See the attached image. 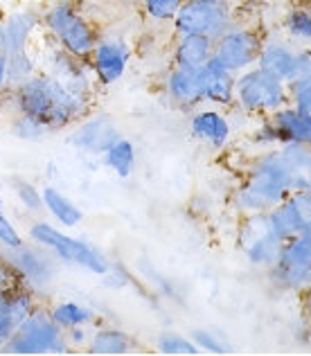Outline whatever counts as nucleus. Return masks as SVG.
I'll list each match as a JSON object with an SVG mask.
<instances>
[{"mask_svg":"<svg viewBox=\"0 0 311 356\" xmlns=\"http://www.w3.org/2000/svg\"><path fill=\"white\" fill-rule=\"evenodd\" d=\"M239 246H241L244 257L248 259L250 266L269 270L273 264H276L282 243L278 239H273L271 235H266V230H262V232H257L255 237L241 241Z\"/></svg>","mask_w":311,"mask_h":356,"instance_id":"28","label":"nucleus"},{"mask_svg":"<svg viewBox=\"0 0 311 356\" xmlns=\"http://www.w3.org/2000/svg\"><path fill=\"white\" fill-rule=\"evenodd\" d=\"M278 152L291 176V192L311 187V147L298 143H282Z\"/></svg>","mask_w":311,"mask_h":356,"instance_id":"25","label":"nucleus"},{"mask_svg":"<svg viewBox=\"0 0 311 356\" xmlns=\"http://www.w3.org/2000/svg\"><path fill=\"white\" fill-rule=\"evenodd\" d=\"M136 348L134 339L120 327L113 325H99L95 330H90L88 336V345L86 350L90 354H99V356H122V354H131Z\"/></svg>","mask_w":311,"mask_h":356,"instance_id":"23","label":"nucleus"},{"mask_svg":"<svg viewBox=\"0 0 311 356\" xmlns=\"http://www.w3.org/2000/svg\"><path fill=\"white\" fill-rule=\"evenodd\" d=\"M65 343H68V350H79L88 345V336H90V327H72V330H65Z\"/></svg>","mask_w":311,"mask_h":356,"instance_id":"42","label":"nucleus"},{"mask_svg":"<svg viewBox=\"0 0 311 356\" xmlns=\"http://www.w3.org/2000/svg\"><path fill=\"white\" fill-rule=\"evenodd\" d=\"M156 350L160 354H169V356H196L201 354V350L196 348V343L190 336L176 334V332H163L156 341Z\"/></svg>","mask_w":311,"mask_h":356,"instance_id":"33","label":"nucleus"},{"mask_svg":"<svg viewBox=\"0 0 311 356\" xmlns=\"http://www.w3.org/2000/svg\"><path fill=\"white\" fill-rule=\"evenodd\" d=\"M163 97H167V104L174 106L176 111L192 113L194 108L203 104L199 72L172 65L163 74Z\"/></svg>","mask_w":311,"mask_h":356,"instance_id":"17","label":"nucleus"},{"mask_svg":"<svg viewBox=\"0 0 311 356\" xmlns=\"http://www.w3.org/2000/svg\"><path fill=\"white\" fill-rule=\"evenodd\" d=\"M234 104L255 118H266L289 104V88L285 81L253 65L234 77Z\"/></svg>","mask_w":311,"mask_h":356,"instance_id":"5","label":"nucleus"},{"mask_svg":"<svg viewBox=\"0 0 311 356\" xmlns=\"http://www.w3.org/2000/svg\"><path fill=\"white\" fill-rule=\"evenodd\" d=\"M262 223H264L266 235H271L273 239H278L282 243L294 235H298L300 230H305L311 223V219L307 217V212L300 208L296 196L289 194L285 201H280L266 212H262Z\"/></svg>","mask_w":311,"mask_h":356,"instance_id":"18","label":"nucleus"},{"mask_svg":"<svg viewBox=\"0 0 311 356\" xmlns=\"http://www.w3.org/2000/svg\"><path fill=\"white\" fill-rule=\"evenodd\" d=\"M27 239L39 243L45 250H50L61 264L77 266L90 275L102 277L111 266L109 255L102 248H97L95 243L72 237L63 228H59L56 223H50V221L34 219L30 223V228H27Z\"/></svg>","mask_w":311,"mask_h":356,"instance_id":"4","label":"nucleus"},{"mask_svg":"<svg viewBox=\"0 0 311 356\" xmlns=\"http://www.w3.org/2000/svg\"><path fill=\"white\" fill-rule=\"evenodd\" d=\"M282 30L287 39L298 45H311V9L309 7H291L282 18Z\"/></svg>","mask_w":311,"mask_h":356,"instance_id":"30","label":"nucleus"},{"mask_svg":"<svg viewBox=\"0 0 311 356\" xmlns=\"http://www.w3.org/2000/svg\"><path fill=\"white\" fill-rule=\"evenodd\" d=\"M5 61H7L9 90H12L14 86H18V83H23L25 79H30L32 74L39 70V57H36L34 50L12 54V57H5Z\"/></svg>","mask_w":311,"mask_h":356,"instance_id":"32","label":"nucleus"},{"mask_svg":"<svg viewBox=\"0 0 311 356\" xmlns=\"http://www.w3.org/2000/svg\"><path fill=\"white\" fill-rule=\"evenodd\" d=\"M291 194V176L276 149H264L246 167V178L230 194V205L241 217L262 214Z\"/></svg>","mask_w":311,"mask_h":356,"instance_id":"2","label":"nucleus"},{"mask_svg":"<svg viewBox=\"0 0 311 356\" xmlns=\"http://www.w3.org/2000/svg\"><path fill=\"white\" fill-rule=\"evenodd\" d=\"M131 59H134V48H131V43L125 36L99 34L95 48H93L88 57L97 86H113V83H118L127 74Z\"/></svg>","mask_w":311,"mask_h":356,"instance_id":"12","label":"nucleus"},{"mask_svg":"<svg viewBox=\"0 0 311 356\" xmlns=\"http://www.w3.org/2000/svg\"><path fill=\"white\" fill-rule=\"evenodd\" d=\"M234 77L225 65H221L216 59H210L199 70L201 81V95L203 102L216 108H228L234 104Z\"/></svg>","mask_w":311,"mask_h":356,"instance_id":"19","label":"nucleus"},{"mask_svg":"<svg viewBox=\"0 0 311 356\" xmlns=\"http://www.w3.org/2000/svg\"><path fill=\"white\" fill-rule=\"evenodd\" d=\"M311 277V223L298 235L282 241L276 264L269 268V282L280 291H300Z\"/></svg>","mask_w":311,"mask_h":356,"instance_id":"8","label":"nucleus"},{"mask_svg":"<svg viewBox=\"0 0 311 356\" xmlns=\"http://www.w3.org/2000/svg\"><path fill=\"white\" fill-rule=\"evenodd\" d=\"M9 264L16 270L18 282L25 284L27 289L39 296L45 289H50L52 282L59 275L61 261L56 259L50 250H45L39 243H34L30 239H25L23 246H18L14 250H3Z\"/></svg>","mask_w":311,"mask_h":356,"instance_id":"9","label":"nucleus"},{"mask_svg":"<svg viewBox=\"0 0 311 356\" xmlns=\"http://www.w3.org/2000/svg\"><path fill=\"white\" fill-rule=\"evenodd\" d=\"M264 34L253 25H239L234 23L228 27L221 36L214 39L212 59H216L221 65H225L230 72L248 70L257 63V54L262 50Z\"/></svg>","mask_w":311,"mask_h":356,"instance_id":"10","label":"nucleus"},{"mask_svg":"<svg viewBox=\"0 0 311 356\" xmlns=\"http://www.w3.org/2000/svg\"><path fill=\"white\" fill-rule=\"evenodd\" d=\"M9 190H12L16 203L21 205V208L36 217V214L43 212V196H41V187L32 183L30 178H23V176H14L12 181H9Z\"/></svg>","mask_w":311,"mask_h":356,"instance_id":"31","label":"nucleus"},{"mask_svg":"<svg viewBox=\"0 0 311 356\" xmlns=\"http://www.w3.org/2000/svg\"><path fill=\"white\" fill-rule=\"evenodd\" d=\"M23 243H25L23 232L16 228V223L0 208V250H14L18 246H23Z\"/></svg>","mask_w":311,"mask_h":356,"instance_id":"37","label":"nucleus"},{"mask_svg":"<svg viewBox=\"0 0 311 356\" xmlns=\"http://www.w3.org/2000/svg\"><path fill=\"white\" fill-rule=\"evenodd\" d=\"M225 111V118H228V124L232 129V134H244L246 136L250 127L255 124V115H250L246 113L244 108H239L237 104H232L228 108H223Z\"/></svg>","mask_w":311,"mask_h":356,"instance_id":"39","label":"nucleus"},{"mask_svg":"<svg viewBox=\"0 0 311 356\" xmlns=\"http://www.w3.org/2000/svg\"><path fill=\"white\" fill-rule=\"evenodd\" d=\"M0 27H3V12H0Z\"/></svg>","mask_w":311,"mask_h":356,"instance_id":"48","label":"nucleus"},{"mask_svg":"<svg viewBox=\"0 0 311 356\" xmlns=\"http://www.w3.org/2000/svg\"><path fill=\"white\" fill-rule=\"evenodd\" d=\"M72 3H77V5H81V7H86V5H90V3H95V0H72Z\"/></svg>","mask_w":311,"mask_h":356,"instance_id":"45","label":"nucleus"},{"mask_svg":"<svg viewBox=\"0 0 311 356\" xmlns=\"http://www.w3.org/2000/svg\"><path fill=\"white\" fill-rule=\"evenodd\" d=\"M190 339L196 343V348L205 354H230L232 352V348L225 343L223 336L212 330H194Z\"/></svg>","mask_w":311,"mask_h":356,"instance_id":"36","label":"nucleus"},{"mask_svg":"<svg viewBox=\"0 0 311 356\" xmlns=\"http://www.w3.org/2000/svg\"><path fill=\"white\" fill-rule=\"evenodd\" d=\"M43 32L41 12L34 7H18L14 12L3 14L0 27V50L5 57L18 52L34 50V39Z\"/></svg>","mask_w":311,"mask_h":356,"instance_id":"14","label":"nucleus"},{"mask_svg":"<svg viewBox=\"0 0 311 356\" xmlns=\"http://www.w3.org/2000/svg\"><path fill=\"white\" fill-rule=\"evenodd\" d=\"M120 127L109 113L90 111L86 118H81L77 124L70 127V134L65 138L72 149L86 154V156H102L120 138Z\"/></svg>","mask_w":311,"mask_h":356,"instance_id":"13","label":"nucleus"},{"mask_svg":"<svg viewBox=\"0 0 311 356\" xmlns=\"http://www.w3.org/2000/svg\"><path fill=\"white\" fill-rule=\"evenodd\" d=\"M5 99L14 111L45 122L52 129V134L77 124L95 106V97L77 95L43 70H36L30 79L14 86Z\"/></svg>","mask_w":311,"mask_h":356,"instance_id":"1","label":"nucleus"},{"mask_svg":"<svg viewBox=\"0 0 311 356\" xmlns=\"http://www.w3.org/2000/svg\"><path fill=\"white\" fill-rule=\"evenodd\" d=\"M269 118L273 120V124L278 127L282 143H298V145L311 147V118L300 113L296 106L285 104Z\"/></svg>","mask_w":311,"mask_h":356,"instance_id":"24","label":"nucleus"},{"mask_svg":"<svg viewBox=\"0 0 311 356\" xmlns=\"http://www.w3.org/2000/svg\"><path fill=\"white\" fill-rule=\"evenodd\" d=\"M52 321L61 330H72V327H93L99 323L97 312L88 305L77 302V300H56L48 307Z\"/></svg>","mask_w":311,"mask_h":356,"instance_id":"26","label":"nucleus"},{"mask_svg":"<svg viewBox=\"0 0 311 356\" xmlns=\"http://www.w3.org/2000/svg\"><path fill=\"white\" fill-rule=\"evenodd\" d=\"M39 57V70L48 72L50 77L59 79L65 88L83 97H95V74L90 70L88 59H79L74 54L65 52L56 43L50 41V48L45 52H36Z\"/></svg>","mask_w":311,"mask_h":356,"instance_id":"11","label":"nucleus"},{"mask_svg":"<svg viewBox=\"0 0 311 356\" xmlns=\"http://www.w3.org/2000/svg\"><path fill=\"white\" fill-rule=\"evenodd\" d=\"M41 196H43V212H48L59 228L72 230L83 221L81 205H77V201H72L68 194L59 190V187L45 185L41 187Z\"/></svg>","mask_w":311,"mask_h":356,"instance_id":"22","label":"nucleus"},{"mask_svg":"<svg viewBox=\"0 0 311 356\" xmlns=\"http://www.w3.org/2000/svg\"><path fill=\"white\" fill-rule=\"evenodd\" d=\"M9 134L14 138L23 140V143H43L52 136V129L45 124V122L36 120L27 113H21V111H14L12 118L7 122Z\"/></svg>","mask_w":311,"mask_h":356,"instance_id":"29","label":"nucleus"},{"mask_svg":"<svg viewBox=\"0 0 311 356\" xmlns=\"http://www.w3.org/2000/svg\"><path fill=\"white\" fill-rule=\"evenodd\" d=\"M289 88V104L296 106L300 113L311 118V81H291Z\"/></svg>","mask_w":311,"mask_h":356,"instance_id":"38","label":"nucleus"},{"mask_svg":"<svg viewBox=\"0 0 311 356\" xmlns=\"http://www.w3.org/2000/svg\"><path fill=\"white\" fill-rule=\"evenodd\" d=\"M296 54H298V48H294L291 41L266 39V36H264L255 65L260 70L269 72L271 77L291 83L296 79Z\"/></svg>","mask_w":311,"mask_h":356,"instance_id":"20","label":"nucleus"},{"mask_svg":"<svg viewBox=\"0 0 311 356\" xmlns=\"http://www.w3.org/2000/svg\"><path fill=\"white\" fill-rule=\"evenodd\" d=\"M214 39L203 34H176L172 43V65L199 72L212 59Z\"/></svg>","mask_w":311,"mask_h":356,"instance_id":"21","label":"nucleus"},{"mask_svg":"<svg viewBox=\"0 0 311 356\" xmlns=\"http://www.w3.org/2000/svg\"><path fill=\"white\" fill-rule=\"evenodd\" d=\"M41 27L52 43L79 59H88L99 39V27L72 0H54L45 7L41 12Z\"/></svg>","mask_w":311,"mask_h":356,"instance_id":"3","label":"nucleus"},{"mask_svg":"<svg viewBox=\"0 0 311 356\" xmlns=\"http://www.w3.org/2000/svg\"><path fill=\"white\" fill-rule=\"evenodd\" d=\"M36 305H39V296L21 282L0 291V352Z\"/></svg>","mask_w":311,"mask_h":356,"instance_id":"15","label":"nucleus"},{"mask_svg":"<svg viewBox=\"0 0 311 356\" xmlns=\"http://www.w3.org/2000/svg\"><path fill=\"white\" fill-rule=\"evenodd\" d=\"M294 81H311V45L298 48V54H296V79Z\"/></svg>","mask_w":311,"mask_h":356,"instance_id":"41","label":"nucleus"},{"mask_svg":"<svg viewBox=\"0 0 311 356\" xmlns=\"http://www.w3.org/2000/svg\"><path fill=\"white\" fill-rule=\"evenodd\" d=\"M99 158H102V165L106 167L109 172L115 174L118 178H129L136 172L138 149L134 145V140L120 136L115 143L109 145V149Z\"/></svg>","mask_w":311,"mask_h":356,"instance_id":"27","label":"nucleus"},{"mask_svg":"<svg viewBox=\"0 0 311 356\" xmlns=\"http://www.w3.org/2000/svg\"><path fill=\"white\" fill-rule=\"evenodd\" d=\"M9 92V83H7V61H5V54L0 50V104L5 102Z\"/></svg>","mask_w":311,"mask_h":356,"instance_id":"44","label":"nucleus"},{"mask_svg":"<svg viewBox=\"0 0 311 356\" xmlns=\"http://www.w3.org/2000/svg\"><path fill=\"white\" fill-rule=\"evenodd\" d=\"M237 23L230 0H183L174 16V34H203L216 39Z\"/></svg>","mask_w":311,"mask_h":356,"instance_id":"7","label":"nucleus"},{"mask_svg":"<svg viewBox=\"0 0 311 356\" xmlns=\"http://www.w3.org/2000/svg\"><path fill=\"white\" fill-rule=\"evenodd\" d=\"M305 289H307V293L311 296V277H309V282H307V286H305Z\"/></svg>","mask_w":311,"mask_h":356,"instance_id":"47","label":"nucleus"},{"mask_svg":"<svg viewBox=\"0 0 311 356\" xmlns=\"http://www.w3.org/2000/svg\"><path fill=\"white\" fill-rule=\"evenodd\" d=\"M246 138L255 149H276V147L282 145L278 127L273 124V120L269 115L266 118H255V124L250 127Z\"/></svg>","mask_w":311,"mask_h":356,"instance_id":"34","label":"nucleus"},{"mask_svg":"<svg viewBox=\"0 0 311 356\" xmlns=\"http://www.w3.org/2000/svg\"><path fill=\"white\" fill-rule=\"evenodd\" d=\"M181 3L183 0H140V7H143V14L152 23L165 25L174 21Z\"/></svg>","mask_w":311,"mask_h":356,"instance_id":"35","label":"nucleus"},{"mask_svg":"<svg viewBox=\"0 0 311 356\" xmlns=\"http://www.w3.org/2000/svg\"><path fill=\"white\" fill-rule=\"evenodd\" d=\"M309 334H311V296H309Z\"/></svg>","mask_w":311,"mask_h":356,"instance_id":"46","label":"nucleus"},{"mask_svg":"<svg viewBox=\"0 0 311 356\" xmlns=\"http://www.w3.org/2000/svg\"><path fill=\"white\" fill-rule=\"evenodd\" d=\"M102 280L109 289H122V286L131 284V273L122 264H113L111 261V266H109L106 273L102 275Z\"/></svg>","mask_w":311,"mask_h":356,"instance_id":"40","label":"nucleus"},{"mask_svg":"<svg viewBox=\"0 0 311 356\" xmlns=\"http://www.w3.org/2000/svg\"><path fill=\"white\" fill-rule=\"evenodd\" d=\"M5 354H65L63 330L52 321V316L45 305H36L32 314L18 325V330L5 345Z\"/></svg>","mask_w":311,"mask_h":356,"instance_id":"6","label":"nucleus"},{"mask_svg":"<svg viewBox=\"0 0 311 356\" xmlns=\"http://www.w3.org/2000/svg\"><path fill=\"white\" fill-rule=\"evenodd\" d=\"M190 136L212 152H223L232 140V129L228 124L223 108L216 106H199L190 115Z\"/></svg>","mask_w":311,"mask_h":356,"instance_id":"16","label":"nucleus"},{"mask_svg":"<svg viewBox=\"0 0 311 356\" xmlns=\"http://www.w3.org/2000/svg\"><path fill=\"white\" fill-rule=\"evenodd\" d=\"M18 282V277H16V270L12 268V264H9V259L3 250H0V291L3 289H9V286H14Z\"/></svg>","mask_w":311,"mask_h":356,"instance_id":"43","label":"nucleus"}]
</instances>
